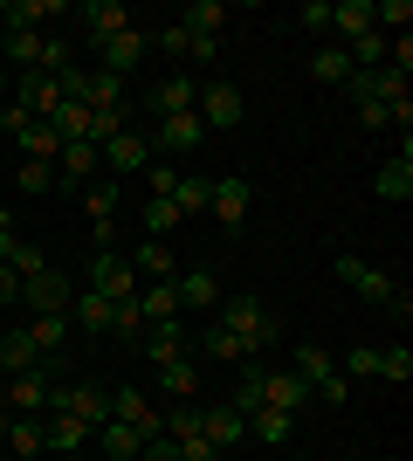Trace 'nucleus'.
<instances>
[{
  "label": "nucleus",
  "mask_w": 413,
  "mask_h": 461,
  "mask_svg": "<svg viewBox=\"0 0 413 461\" xmlns=\"http://www.w3.org/2000/svg\"><path fill=\"white\" fill-rule=\"evenodd\" d=\"M220 330H228L248 358L275 351V338H283V324L269 317V303H262V296H220Z\"/></svg>",
  "instance_id": "nucleus-1"
},
{
  "label": "nucleus",
  "mask_w": 413,
  "mask_h": 461,
  "mask_svg": "<svg viewBox=\"0 0 413 461\" xmlns=\"http://www.w3.org/2000/svg\"><path fill=\"white\" fill-rule=\"evenodd\" d=\"M83 289H97V296H111V303H131V296H138L145 283H138L131 255H118V249H97V255H90V283H83Z\"/></svg>",
  "instance_id": "nucleus-2"
},
{
  "label": "nucleus",
  "mask_w": 413,
  "mask_h": 461,
  "mask_svg": "<svg viewBox=\"0 0 413 461\" xmlns=\"http://www.w3.org/2000/svg\"><path fill=\"white\" fill-rule=\"evenodd\" d=\"M193 111H200V124H207V138H214V131H235L248 104H241V90L228 77H200V104Z\"/></svg>",
  "instance_id": "nucleus-3"
},
{
  "label": "nucleus",
  "mask_w": 413,
  "mask_h": 461,
  "mask_svg": "<svg viewBox=\"0 0 413 461\" xmlns=\"http://www.w3.org/2000/svg\"><path fill=\"white\" fill-rule=\"evenodd\" d=\"M337 283H345V289H358V296H365V303H379V310H386V303L400 296V283H393L386 269H373L365 255H337Z\"/></svg>",
  "instance_id": "nucleus-4"
},
{
  "label": "nucleus",
  "mask_w": 413,
  "mask_h": 461,
  "mask_svg": "<svg viewBox=\"0 0 413 461\" xmlns=\"http://www.w3.org/2000/svg\"><path fill=\"white\" fill-rule=\"evenodd\" d=\"M21 303L35 310V317H69V303H76V289H69V276L62 269H41L21 283Z\"/></svg>",
  "instance_id": "nucleus-5"
},
{
  "label": "nucleus",
  "mask_w": 413,
  "mask_h": 461,
  "mask_svg": "<svg viewBox=\"0 0 413 461\" xmlns=\"http://www.w3.org/2000/svg\"><path fill=\"white\" fill-rule=\"evenodd\" d=\"M49 406H56V413H76L90 434L111 420V393H97V385H56V393H49Z\"/></svg>",
  "instance_id": "nucleus-6"
},
{
  "label": "nucleus",
  "mask_w": 413,
  "mask_h": 461,
  "mask_svg": "<svg viewBox=\"0 0 413 461\" xmlns=\"http://www.w3.org/2000/svg\"><path fill=\"white\" fill-rule=\"evenodd\" d=\"M145 145H152V158H158V152H200V145H207V124H200V111L158 117V131L145 138Z\"/></svg>",
  "instance_id": "nucleus-7"
},
{
  "label": "nucleus",
  "mask_w": 413,
  "mask_h": 461,
  "mask_svg": "<svg viewBox=\"0 0 413 461\" xmlns=\"http://www.w3.org/2000/svg\"><path fill=\"white\" fill-rule=\"evenodd\" d=\"M49 393H56V379H49V366H35V372H14V379H7L0 406H14V413H41Z\"/></svg>",
  "instance_id": "nucleus-8"
},
{
  "label": "nucleus",
  "mask_w": 413,
  "mask_h": 461,
  "mask_svg": "<svg viewBox=\"0 0 413 461\" xmlns=\"http://www.w3.org/2000/svg\"><path fill=\"white\" fill-rule=\"evenodd\" d=\"M262 406H275V413H296V406H310V385L296 379L290 366H262Z\"/></svg>",
  "instance_id": "nucleus-9"
},
{
  "label": "nucleus",
  "mask_w": 413,
  "mask_h": 461,
  "mask_svg": "<svg viewBox=\"0 0 413 461\" xmlns=\"http://www.w3.org/2000/svg\"><path fill=\"white\" fill-rule=\"evenodd\" d=\"M145 49H152V35H145V28H124V35L97 41V56H103V69H111V77H131L138 62H145Z\"/></svg>",
  "instance_id": "nucleus-10"
},
{
  "label": "nucleus",
  "mask_w": 413,
  "mask_h": 461,
  "mask_svg": "<svg viewBox=\"0 0 413 461\" xmlns=\"http://www.w3.org/2000/svg\"><path fill=\"white\" fill-rule=\"evenodd\" d=\"M97 158H103L118 179H131V173H145V166H152V145H145V131H118Z\"/></svg>",
  "instance_id": "nucleus-11"
},
{
  "label": "nucleus",
  "mask_w": 413,
  "mask_h": 461,
  "mask_svg": "<svg viewBox=\"0 0 413 461\" xmlns=\"http://www.w3.org/2000/svg\"><path fill=\"white\" fill-rule=\"evenodd\" d=\"M379 200H393V207H407L413 200V138H400V158H386L379 166Z\"/></svg>",
  "instance_id": "nucleus-12"
},
{
  "label": "nucleus",
  "mask_w": 413,
  "mask_h": 461,
  "mask_svg": "<svg viewBox=\"0 0 413 461\" xmlns=\"http://www.w3.org/2000/svg\"><path fill=\"white\" fill-rule=\"evenodd\" d=\"M248 200H256V193H248V179H214L207 213H214L220 228H241V221H248Z\"/></svg>",
  "instance_id": "nucleus-13"
},
{
  "label": "nucleus",
  "mask_w": 413,
  "mask_h": 461,
  "mask_svg": "<svg viewBox=\"0 0 413 461\" xmlns=\"http://www.w3.org/2000/svg\"><path fill=\"white\" fill-rule=\"evenodd\" d=\"M200 434L214 441V455H228V447H235L241 434H248V420H241L235 406H200Z\"/></svg>",
  "instance_id": "nucleus-14"
},
{
  "label": "nucleus",
  "mask_w": 413,
  "mask_h": 461,
  "mask_svg": "<svg viewBox=\"0 0 413 461\" xmlns=\"http://www.w3.org/2000/svg\"><path fill=\"white\" fill-rule=\"evenodd\" d=\"M193 104H200V77H179V69H173V77H158V90H152L158 117H179V111H193Z\"/></svg>",
  "instance_id": "nucleus-15"
},
{
  "label": "nucleus",
  "mask_w": 413,
  "mask_h": 461,
  "mask_svg": "<svg viewBox=\"0 0 413 461\" xmlns=\"http://www.w3.org/2000/svg\"><path fill=\"white\" fill-rule=\"evenodd\" d=\"M76 21H83V35H90V41H111V35L131 28V14H124L118 0H90V7H76Z\"/></svg>",
  "instance_id": "nucleus-16"
},
{
  "label": "nucleus",
  "mask_w": 413,
  "mask_h": 461,
  "mask_svg": "<svg viewBox=\"0 0 413 461\" xmlns=\"http://www.w3.org/2000/svg\"><path fill=\"white\" fill-rule=\"evenodd\" d=\"M35 366H49V358H41L35 351V338H28V330H0V372H7V379H14V372H35Z\"/></svg>",
  "instance_id": "nucleus-17"
},
{
  "label": "nucleus",
  "mask_w": 413,
  "mask_h": 461,
  "mask_svg": "<svg viewBox=\"0 0 413 461\" xmlns=\"http://www.w3.org/2000/svg\"><path fill=\"white\" fill-rule=\"evenodd\" d=\"M83 213H90V234H97V241H111V221H118V186H97V179H90V186H83Z\"/></svg>",
  "instance_id": "nucleus-18"
},
{
  "label": "nucleus",
  "mask_w": 413,
  "mask_h": 461,
  "mask_svg": "<svg viewBox=\"0 0 413 461\" xmlns=\"http://www.w3.org/2000/svg\"><path fill=\"white\" fill-rule=\"evenodd\" d=\"M76 104H83V111H124V77H111V69H90Z\"/></svg>",
  "instance_id": "nucleus-19"
},
{
  "label": "nucleus",
  "mask_w": 413,
  "mask_h": 461,
  "mask_svg": "<svg viewBox=\"0 0 413 461\" xmlns=\"http://www.w3.org/2000/svg\"><path fill=\"white\" fill-rule=\"evenodd\" d=\"M138 317H145V324H179V289L173 283H145L138 289Z\"/></svg>",
  "instance_id": "nucleus-20"
},
{
  "label": "nucleus",
  "mask_w": 413,
  "mask_h": 461,
  "mask_svg": "<svg viewBox=\"0 0 413 461\" xmlns=\"http://www.w3.org/2000/svg\"><path fill=\"white\" fill-rule=\"evenodd\" d=\"M41 441L56 447V455L76 461V455H83V441H90V427H83L76 413H56V420H41Z\"/></svg>",
  "instance_id": "nucleus-21"
},
{
  "label": "nucleus",
  "mask_w": 413,
  "mask_h": 461,
  "mask_svg": "<svg viewBox=\"0 0 413 461\" xmlns=\"http://www.w3.org/2000/svg\"><path fill=\"white\" fill-rule=\"evenodd\" d=\"M173 289H179V310H207V303H220L214 269H186V276H173Z\"/></svg>",
  "instance_id": "nucleus-22"
},
{
  "label": "nucleus",
  "mask_w": 413,
  "mask_h": 461,
  "mask_svg": "<svg viewBox=\"0 0 413 461\" xmlns=\"http://www.w3.org/2000/svg\"><path fill=\"white\" fill-rule=\"evenodd\" d=\"M331 28L345 41H358V35H373L379 21H373V0H331Z\"/></svg>",
  "instance_id": "nucleus-23"
},
{
  "label": "nucleus",
  "mask_w": 413,
  "mask_h": 461,
  "mask_svg": "<svg viewBox=\"0 0 413 461\" xmlns=\"http://www.w3.org/2000/svg\"><path fill=\"white\" fill-rule=\"evenodd\" d=\"M62 14V0H7L0 7V21L7 28H28V35H41V21H56Z\"/></svg>",
  "instance_id": "nucleus-24"
},
{
  "label": "nucleus",
  "mask_w": 413,
  "mask_h": 461,
  "mask_svg": "<svg viewBox=\"0 0 413 461\" xmlns=\"http://www.w3.org/2000/svg\"><path fill=\"white\" fill-rule=\"evenodd\" d=\"M0 262H7V269H14L21 283L49 269V255H41V241H21V234H7V241H0Z\"/></svg>",
  "instance_id": "nucleus-25"
},
{
  "label": "nucleus",
  "mask_w": 413,
  "mask_h": 461,
  "mask_svg": "<svg viewBox=\"0 0 413 461\" xmlns=\"http://www.w3.org/2000/svg\"><path fill=\"white\" fill-rule=\"evenodd\" d=\"M69 324L76 330H111V296H97V289H76V303H69Z\"/></svg>",
  "instance_id": "nucleus-26"
},
{
  "label": "nucleus",
  "mask_w": 413,
  "mask_h": 461,
  "mask_svg": "<svg viewBox=\"0 0 413 461\" xmlns=\"http://www.w3.org/2000/svg\"><path fill=\"white\" fill-rule=\"evenodd\" d=\"M145 358H152V366H179V358H186L179 324H145Z\"/></svg>",
  "instance_id": "nucleus-27"
},
{
  "label": "nucleus",
  "mask_w": 413,
  "mask_h": 461,
  "mask_svg": "<svg viewBox=\"0 0 413 461\" xmlns=\"http://www.w3.org/2000/svg\"><path fill=\"white\" fill-rule=\"evenodd\" d=\"M158 393H166V400H200V366L193 358H179V366H158Z\"/></svg>",
  "instance_id": "nucleus-28"
},
{
  "label": "nucleus",
  "mask_w": 413,
  "mask_h": 461,
  "mask_svg": "<svg viewBox=\"0 0 413 461\" xmlns=\"http://www.w3.org/2000/svg\"><path fill=\"white\" fill-rule=\"evenodd\" d=\"M97 441H103V455H111V461H138V455H145V434H138V427H124V420H103Z\"/></svg>",
  "instance_id": "nucleus-29"
},
{
  "label": "nucleus",
  "mask_w": 413,
  "mask_h": 461,
  "mask_svg": "<svg viewBox=\"0 0 413 461\" xmlns=\"http://www.w3.org/2000/svg\"><path fill=\"white\" fill-rule=\"evenodd\" d=\"M179 28H186V35H214V41H220L228 7H220V0H193V7H179Z\"/></svg>",
  "instance_id": "nucleus-30"
},
{
  "label": "nucleus",
  "mask_w": 413,
  "mask_h": 461,
  "mask_svg": "<svg viewBox=\"0 0 413 461\" xmlns=\"http://www.w3.org/2000/svg\"><path fill=\"white\" fill-rule=\"evenodd\" d=\"M0 49H7V62H14V77H35L41 35H28V28H7V35H0Z\"/></svg>",
  "instance_id": "nucleus-31"
},
{
  "label": "nucleus",
  "mask_w": 413,
  "mask_h": 461,
  "mask_svg": "<svg viewBox=\"0 0 413 461\" xmlns=\"http://www.w3.org/2000/svg\"><path fill=\"white\" fill-rule=\"evenodd\" d=\"M290 372H296V379H303V385H310V393H317V379H331V372H337V358H331V351H324V345H296Z\"/></svg>",
  "instance_id": "nucleus-32"
},
{
  "label": "nucleus",
  "mask_w": 413,
  "mask_h": 461,
  "mask_svg": "<svg viewBox=\"0 0 413 461\" xmlns=\"http://www.w3.org/2000/svg\"><path fill=\"white\" fill-rule=\"evenodd\" d=\"M14 145H21V158H41V166H56V158H62V138H56V124H28V131H21Z\"/></svg>",
  "instance_id": "nucleus-33"
},
{
  "label": "nucleus",
  "mask_w": 413,
  "mask_h": 461,
  "mask_svg": "<svg viewBox=\"0 0 413 461\" xmlns=\"http://www.w3.org/2000/svg\"><path fill=\"white\" fill-rule=\"evenodd\" d=\"M21 330L35 338V351H41V358H56V351L69 345V317H28Z\"/></svg>",
  "instance_id": "nucleus-34"
},
{
  "label": "nucleus",
  "mask_w": 413,
  "mask_h": 461,
  "mask_svg": "<svg viewBox=\"0 0 413 461\" xmlns=\"http://www.w3.org/2000/svg\"><path fill=\"white\" fill-rule=\"evenodd\" d=\"M0 434H7V441H14V455H41V420L35 413H7V420H0Z\"/></svg>",
  "instance_id": "nucleus-35"
},
{
  "label": "nucleus",
  "mask_w": 413,
  "mask_h": 461,
  "mask_svg": "<svg viewBox=\"0 0 413 461\" xmlns=\"http://www.w3.org/2000/svg\"><path fill=\"white\" fill-rule=\"evenodd\" d=\"M228 406H235L241 420L262 406V358H241V379H235V400H228Z\"/></svg>",
  "instance_id": "nucleus-36"
},
{
  "label": "nucleus",
  "mask_w": 413,
  "mask_h": 461,
  "mask_svg": "<svg viewBox=\"0 0 413 461\" xmlns=\"http://www.w3.org/2000/svg\"><path fill=\"white\" fill-rule=\"evenodd\" d=\"M131 269H138V276H152V283H173V249H166V241H138Z\"/></svg>",
  "instance_id": "nucleus-37"
},
{
  "label": "nucleus",
  "mask_w": 413,
  "mask_h": 461,
  "mask_svg": "<svg viewBox=\"0 0 413 461\" xmlns=\"http://www.w3.org/2000/svg\"><path fill=\"white\" fill-rule=\"evenodd\" d=\"M207 200H214V179H179V186H173V207H179V221L207 213Z\"/></svg>",
  "instance_id": "nucleus-38"
},
{
  "label": "nucleus",
  "mask_w": 413,
  "mask_h": 461,
  "mask_svg": "<svg viewBox=\"0 0 413 461\" xmlns=\"http://www.w3.org/2000/svg\"><path fill=\"white\" fill-rule=\"evenodd\" d=\"M248 434H256V441H269V447H283V441H290V413L256 406V413H248Z\"/></svg>",
  "instance_id": "nucleus-39"
},
{
  "label": "nucleus",
  "mask_w": 413,
  "mask_h": 461,
  "mask_svg": "<svg viewBox=\"0 0 413 461\" xmlns=\"http://www.w3.org/2000/svg\"><path fill=\"white\" fill-rule=\"evenodd\" d=\"M111 330H118L124 345H145V317H138V296H131V303H111Z\"/></svg>",
  "instance_id": "nucleus-40"
},
{
  "label": "nucleus",
  "mask_w": 413,
  "mask_h": 461,
  "mask_svg": "<svg viewBox=\"0 0 413 461\" xmlns=\"http://www.w3.org/2000/svg\"><path fill=\"white\" fill-rule=\"evenodd\" d=\"M310 77H317V83H345V77H352L345 49H317V56H310Z\"/></svg>",
  "instance_id": "nucleus-41"
},
{
  "label": "nucleus",
  "mask_w": 413,
  "mask_h": 461,
  "mask_svg": "<svg viewBox=\"0 0 413 461\" xmlns=\"http://www.w3.org/2000/svg\"><path fill=\"white\" fill-rule=\"evenodd\" d=\"M173 228H179V207H173V200H145V234H152V241H166Z\"/></svg>",
  "instance_id": "nucleus-42"
},
{
  "label": "nucleus",
  "mask_w": 413,
  "mask_h": 461,
  "mask_svg": "<svg viewBox=\"0 0 413 461\" xmlns=\"http://www.w3.org/2000/svg\"><path fill=\"white\" fill-rule=\"evenodd\" d=\"M379 379H386V385H407V379H413V351H407V345L379 351Z\"/></svg>",
  "instance_id": "nucleus-43"
},
{
  "label": "nucleus",
  "mask_w": 413,
  "mask_h": 461,
  "mask_svg": "<svg viewBox=\"0 0 413 461\" xmlns=\"http://www.w3.org/2000/svg\"><path fill=\"white\" fill-rule=\"evenodd\" d=\"M14 186H21V193H49V186H56V166H41V158H21Z\"/></svg>",
  "instance_id": "nucleus-44"
},
{
  "label": "nucleus",
  "mask_w": 413,
  "mask_h": 461,
  "mask_svg": "<svg viewBox=\"0 0 413 461\" xmlns=\"http://www.w3.org/2000/svg\"><path fill=\"white\" fill-rule=\"evenodd\" d=\"M145 186H152V200H173L179 173H173V166H166V158H152V166H145Z\"/></svg>",
  "instance_id": "nucleus-45"
},
{
  "label": "nucleus",
  "mask_w": 413,
  "mask_h": 461,
  "mask_svg": "<svg viewBox=\"0 0 413 461\" xmlns=\"http://www.w3.org/2000/svg\"><path fill=\"white\" fill-rule=\"evenodd\" d=\"M296 28L324 35V28H331V0H303V7H296Z\"/></svg>",
  "instance_id": "nucleus-46"
},
{
  "label": "nucleus",
  "mask_w": 413,
  "mask_h": 461,
  "mask_svg": "<svg viewBox=\"0 0 413 461\" xmlns=\"http://www.w3.org/2000/svg\"><path fill=\"white\" fill-rule=\"evenodd\" d=\"M207 358H228V366H241V358H248V351H241L235 338H228V330L214 324V330H207Z\"/></svg>",
  "instance_id": "nucleus-47"
},
{
  "label": "nucleus",
  "mask_w": 413,
  "mask_h": 461,
  "mask_svg": "<svg viewBox=\"0 0 413 461\" xmlns=\"http://www.w3.org/2000/svg\"><path fill=\"white\" fill-rule=\"evenodd\" d=\"M186 62L214 69V62H220V41H214V35H186Z\"/></svg>",
  "instance_id": "nucleus-48"
},
{
  "label": "nucleus",
  "mask_w": 413,
  "mask_h": 461,
  "mask_svg": "<svg viewBox=\"0 0 413 461\" xmlns=\"http://www.w3.org/2000/svg\"><path fill=\"white\" fill-rule=\"evenodd\" d=\"M310 400H324V406H345L352 400V385H345V372H331V379H317V393Z\"/></svg>",
  "instance_id": "nucleus-49"
},
{
  "label": "nucleus",
  "mask_w": 413,
  "mask_h": 461,
  "mask_svg": "<svg viewBox=\"0 0 413 461\" xmlns=\"http://www.w3.org/2000/svg\"><path fill=\"white\" fill-rule=\"evenodd\" d=\"M173 447H179V461H220L207 434H186V441H173Z\"/></svg>",
  "instance_id": "nucleus-50"
},
{
  "label": "nucleus",
  "mask_w": 413,
  "mask_h": 461,
  "mask_svg": "<svg viewBox=\"0 0 413 461\" xmlns=\"http://www.w3.org/2000/svg\"><path fill=\"white\" fill-rule=\"evenodd\" d=\"M345 372L352 379H379V351H345Z\"/></svg>",
  "instance_id": "nucleus-51"
},
{
  "label": "nucleus",
  "mask_w": 413,
  "mask_h": 461,
  "mask_svg": "<svg viewBox=\"0 0 413 461\" xmlns=\"http://www.w3.org/2000/svg\"><path fill=\"white\" fill-rule=\"evenodd\" d=\"M28 124H35V117L21 111V104H0V131H7V138H21V131H28Z\"/></svg>",
  "instance_id": "nucleus-52"
},
{
  "label": "nucleus",
  "mask_w": 413,
  "mask_h": 461,
  "mask_svg": "<svg viewBox=\"0 0 413 461\" xmlns=\"http://www.w3.org/2000/svg\"><path fill=\"white\" fill-rule=\"evenodd\" d=\"M158 49H166L173 62H186V28H179V21H173V28H158Z\"/></svg>",
  "instance_id": "nucleus-53"
},
{
  "label": "nucleus",
  "mask_w": 413,
  "mask_h": 461,
  "mask_svg": "<svg viewBox=\"0 0 413 461\" xmlns=\"http://www.w3.org/2000/svg\"><path fill=\"white\" fill-rule=\"evenodd\" d=\"M358 124H373V131H386V124H393V111H386V104H358Z\"/></svg>",
  "instance_id": "nucleus-54"
},
{
  "label": "nucleus",
  "mask_w": 413,
  "mask_h": 461,
  "mask_svg": "<svg viewBox=\"0 0 413 461\" xmlns=\"http://www.w3.org/2000/svg\"><path fill=\"white\" fill-rule=\"evenodd\" d=\"M7 303H21V276L0 262V310H7Z\"/></svg>",
  "instance_id": "nucleus-55"
},
{
  "label": "nucleus",
  "mask_w": 413,
  "mask_h": 461,
  "mask_svg": "<svg viewBox=\"0 0 413 461\" xmlns=\"http://www.w3.org/2000/svg\"><path fill=\"white\" fill-rule=\"evenodd\" d=\"M138 461H179V447L158 434V441H145V455H138Z\"/></svg>",
  "instance_id": "nucleus-56"
},
{
  "label": "nucleus",
  "mask_w": 413,
  "mask_h": 461,
  "mask_svg": "<svg viewBox=\"0 0 413 461\" xmlns=\"http://www.w3.org/2000/svg\"><path fill=\"white\" fill-rule=\"evenodd\" d=\"M7 234H14V213H7V207H0V241H7Z\"/></svg>",
  "instance_id": "nucleus-57"
},
{
  "label": "nucleus",
  "mask_w": 413,
  "mask_h": 461,
  "mask_svg": "<svg viewBox=\"0 0 413 461\" xmlns=\"http://www.w3.org/2000/svg\"><path fill=\"white\" fill-rule=\"evenodd\" d=\"M0 96H7V62H0Z\"/></svg>",
  "instance_id": "nucleus-58"
},
{
  "label": "nucleus",
  "mask_w": 413,
  "mask_h": 461,
  "mask_svg": "<svg viewBox=\"0 0 413 461\" xmlns=\"http://www.w3.org/2000/svg\"><path fill=\"white\" fill-rule=\"evenodd\" d=\"M0 393H7V372H0Z\"/></svg>",
  "instance_id": "nucleus-59"
},
{
  "label": "nucleus",
  "mask_w": 413,
  "mask_h": 461,
  "mask_svg": "<svg viewBox=\"0 0 413 461\" xmlns=\"http://www.w3.org/2000/svg\"><path fill=\"white\" fill-rule=\"evenodd\" d=\"M0 420H7V406H0Z\"/></svg>",
  "instance_id": "nucleus-60"
},
{
  "label": "nucleus",
  "mask_w": 413,
  "mask_h": 461,
  "mask_svg": "<svg viewBox=\"0 0 413 461\" xmlns=\"http://www.w3.org/2000/svg\"><path fill=\"white\" fill-rule=\"evenodd\" d=\"M0 330H7V317H0Z\"/></svg>",
  "instance_id": "nucleus-61"
}]
</instances>
